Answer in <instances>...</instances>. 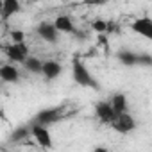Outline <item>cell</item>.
<instances>
[{"mask_svg":"<svg viewBox=\"0 0 152 152\" xmlns=\"http://www.w3.org/2000/svg\"><path fill=\"white\" fill-rule=\"evenodd\" d=\"M91 29H93L95 32H99V34H104V32H107V22L97 18V20L91 22Z\"/></svg>","mask_w":152,"mask_h":152,"instance_id":"cell-16","label":"cell"},{"mask_svg":"<svg viewBox=\"0 0 152 152\" xmlns=\"http://www.w3.org/2000/svg\"><path fill=\"white\" fill-rule=\"evenodd\" d=\"M20 11H22L20 0H2V6H0V18L4 22H7L9 18H13Z\"/></svg>","mask_w":152,"mask_h":152,"instance_id":"cell-8","label":"cell"},{"mask_svg":"<svg viewBox=\"0 0 152 152\" xmlns=\"http://www.w3.org/2000/svg\"><path fill=\"white\" fill-rule=\"evenodd\" d=\"M72 77L83 88H91V90H99V83L93 79V75L90 73V70L86 68V64L81 59H73L72 63Z\"/></svg>","mask_w":152,"mask_h":152,"instance_id":"cell-1","label":"cell"},{"mask_svg":"<svg viewBox=\"0 0 152 152\" xmlns=\"http://www.w3.org/2000/svg\"><path fill=\"white\" fill-rule=\"evenodd\" d=\"M0 6H2V0H0Z\"/></svg>","mask_w":152,"mask_h":152,"instance_id":"cell-22","label":"cell"},{"mask_svg":"<svg viewBox=\"0 0 152 152\" xmlns=\"http://www.w3.org/2000/svg\"><path fill=\"white\" fill-rule=\"evenodd\" d=\"M54 27L57 29V32L61 34H73L75 32V23L72 22V18L70 16H66V15H61V16H57L54 22Z\"/></svg>","mask_w":152,"mask_h":152,"instance_id":"cell-11","label":"cell"},{"mask_svg":"<svg viewBox=\"0 0 152 152\" xmlns=\"http://www.w3.org/2000/svg\"><path fill=\"white\" fill-rule=\"evenodd\" d=\"M0 120H7V115H6V109L0 106Z\"/></svg>","mask_w":152,"mask_h":152,"instance_id":"cell-21","label":"cell"},{"mask_svg":"<svg viewBox=\"0 0 152 152\" xmlns=\"http://www.w3.org/2000/svg\"><path fill=\"white\" fill-rule=\"evenodd\" d=\"M116 57H118V61H120L124 66H129V68L138 66V54H136V52H131V50H120V52L116 54Z\"/></svg>","mask_w":152,"mask_h":152,"instance_id":"cell-14","label":"cell"},{"mask_svg":"<svg viewBox=\"0 0 152 152\" xmlns=\"http://www.w3.org/2000/svg\"><path fill=\"white\" fill-rule=\"evenodd\" d=\"M111 127L120 134H129L136 129V122L129 115V111H125V113H120V115L115 116V120L111 122Z\"/></svg>","mask_w":152,"mask_h":152,"instance_id":"cell-3","label":"cell"},{"mask_svg":"<svg viewBox=\"0 0 152 152\" xmlns=\"http://www.w3.org/2000/svg\"><path fill=\"white\" fill-rule=\"evenodd\" d=\"M152 57L148 54H138V66H150Z\"/></svg>","mask_w":152,"mask_h":152,"instance_id":"cell-18","label":"cell"},{"mask_svg":"<svg viewBox=\"0 0 152 152\" xmlns=\"http://www.w3.org/2000/svg\"><path fill=\"white\" fill-rule=\"evenodd\" d=\"M25 136H29V129H23V127H20V129L13 134L15 140H18V138H25Z\"/></svg>","mask_w":152,"mask_h":152,"instance_id":"cell-20","label":"cell"},{"mask_svg":"<svg viewBox=\"0 0 152 152\" xmlns=\"http://www.w3.org/2000/svg\"><path fill=\"white\" fill-rule=\"evenodd\" d=\"M9 36H11L13 43H23L25 41V32L23 31H11Z\"/></svg>","mask_w":152,"mask_h":152,"instance_id":"cell-17","label":"cell"},{"mask_svg":"<svg viewBox=\"0 0 152 152\" xmlns=\"http://www.w3.org/2000/svg\"><path fill=\"white\" fill-rule=\"evenodd\" d=\"M29 134H31V138H34L36 140V143L41 147V148H52L54 147V141H52V134H50V131H48V127L47 125H41V124H32L31 127H29Z\"/></svg>","mask_w":152,"mask_h":152,"instance_id":"cell-2","label":"cell"},{"mask_svg":"<svg viewBox=\"0 0 152 152\" xmlns=\"http://www.w3.org/2000/svg\"><path fill=\"white\" fill-rule=\"evenodd\" d=\"M83 6H104L107 4V0H81Z\"/></svg>","mask_w":152,"mask_h":152,"instance_id":"cell-19","label":"cell"},{"mask_svg":"<svg viewBox=\"0 0 152 152\" xmlns=\"http://www.w3.org/2000/svg\"><path fill=\"white\" fill-rule=\"evenodd\" d=\"M61 118V113H59V109L57 107H48V109H43V111H39L38 115H36V124H41V125H52V124H56L57 120Z\"/></svg>","mask_w":152,"mask_h":152,"instance_id":"cell-10","label":"cell"},{"mask_svg":"<svg viewBox=\"0 0 152 152\" xmlns=\"http://www.w3.org/2000/svg\"><path fill=\"white\" fill-rule=\"evenodd\" d=\"M131 29H132L136 34L147 38V39H152V20H150L148 16L136 18V20L131 23Z\"/></svg>","mask_w":152,"mask_h":152,"instance_id":"cell-7","label":"cell"},{"mask_svg":"<svg viewBox=\"0 0 152 152\" xmlns=\"http://www.w3.org/2000/svg\"><path fill=\"white\" fill-rule=\"evenodd\" d=\"M109 104H111V107H113V111L116 115L129 111V100H127V95H124V93H115L111 97Z\"/></svg>","mask_w":152,"mask_h":152,"instance_id":"cell-13","label":"cell"},{"mask_svg":"<svg viewBox=\"0 0 152 152\" xmlns=\"http://www.w3.org/2000/svg\"><path fill=\"white\" fill-rule=\"evenodd\" d=\"M22 64H23V68H25L27 72H31V73H41L43 61L38 59V57H34V56H27L25 61H23Z\"/></svg>","mask_w":152,"mask_h":152,"instance_id":"cell-15","label":"cell"},{"mask_svg":"<svg viewBox=\"0 0 152 152\" xmlns=\"http://www.w3.org/2000/svg\"><path fill=\"white\" fill-rule=\"evenodd\" d=\"M20 79V72L16 66L13 64H2L0 66V81H4V83H18Z\"/></svg>","mask_w":152,"mask_h":152,"instance_id":"cell-12","label":"cell"},{"mask_svg":"<svg viewBox=\"0 0 152 152\" xmlns=\"http://www.w3.org/2000/svg\"><path fill=\"white\" fill-rule=\"evenodd\" d=\"M4 52H6V56L9 57V61L18 63V64H22V63L25 61V57L29 56V48H27L25 41H23V43H11V45H7V47L4 48Z\"/></svg>","mask_w":152,"mask_h":152,"instance_id":"cell-4","label":"cell"},{"mask_svg":"<svg viewBox=\"0 0 152 152\" xmlns=\"http://www.w3.org/2000/svg\"><path fill=\"white\" fill-rule=\"evenodd\" d=\"M95 115H97V118H99L102 124H109V125H111V122H113L115 116H116V113L113 111L109 100H100V102H97V104H95Z\"/></svg>","mask_w":152,"mask_h":152,"instance_id":"cell-6","label":"cell"},{"mask_svg":"<svg viewBox=\"0 0 152 152\" xmlns=\"http://www.w3.org/2000/svg\"><path fill=\"white\" fill-rule=\"evenodd\" d=\"M36 34L43 41H47V43H57L59 41V32H57V29L54 27L52 22H41V23H38Z\"/></svg>","mask_w":152,"mask_h":152,"instance_id":"cell-5","label":"cell"},{"mask_svg":"<svg viewBox=\"0 0 152 152\" xmlns=\"http://www.w3.org/2000/svg\"><path fill=\"white\" fill-rule=\"evenodd\" d=\"M61 72H63V64H61V63H57V61H54V59H50V61H43L41 75H43L47 81H54V79H57L59 75H61Z\"/></svg>","mask_w":152,"mask_h":152,"instance_id":"cell-9","label":"cell"},{"mask_svg":"<svg viewBox=\"0 0 152 152\" xmlns=\"http://www.w3.org/2000/svg\"><path fill=\"white\" fill-rule=\"evenodd\" d=\"M79 2H81V0H79Z\"/></svg>","mask_w":152,"mask_h":152,"instance_id":"cell-23","label":"cell"}]
</instances>
